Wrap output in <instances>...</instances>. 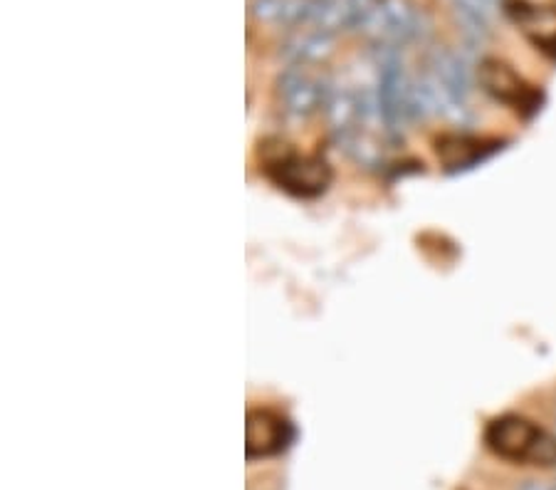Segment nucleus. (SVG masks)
I'll return each instance as SVG.
<instances>
[{
    "instance_id": "f257e3e1",
    "label": "nucleus",
    "mask_w": 556,
    "mask_h": 490,
    "mask_svg": "<svg viewBox=\"0 0 556 490\" xmlns=\"http://www.w3.org/2000/svg\"><path fill=\"white\" fill-rule=\"evenodd\" d=\"M482 439L502 461L517 463V466H556V436L544 431L527 416L505 414L492 418Z\"/></svg>"
},
{
    "instance_id": "f03ea898",
    "label": "nucleus",
    "mask_w": 556,
    "mask_h": 490,
    "mask_svg": "<svg viewBox=\"0 0 556 490\" xmlns=\"http://www.w3.org/2000/svg\"><path fill=\"white\" fill-rule=\"evenodd\" d=\"M263 172L277 189L298 199H317L329 189L331 181V168L325 159L280 147L265 156Z\"/></svg>"
},
{
    "instance_id": "7ed1b4c3",
    "label": "nucleus",
    "mask_w": 556,
    "mask_h": 490,
    "mask_svg": "<svg viewBox=\"0 0 556 490\" xmlns=\"http://www.w3.org/2000/svg\"><path fill=\"white\" fill-rule=\"evenodd\" d=\"M478 83L482 92L490 95L492 100L505 104L507 110L517 112L519 117H532L542 110V92L532 83L517 73V70L505 60L485 58L478 65Z\"/></svg>"
},
{
    "instance_id": "20e7f679",
    "label": "nucleus",
    "mask_w": 556,
    "mask_h": 490,
    "mask_svg": "<svg viewBox=\"0 0 556 490\" xmlns=\"http://www.w3.org/2000/svg\"><path fill=\"white\" fill-rule=\"evenodd\" d=\"M292 441H294V426L285 414L267 406L250 409L248 422H245L248 461L277 456V453L290 449Z\"/></svg>"
},
{
    "instance_id": "39448f33",
    "label": "nucleus",
    "mask_w": 556,
    "mask_h": 490,
    "mask_svg": "<svg viewBox=\"0 0 556 490\" xmlns=\"http://www.w3.org/2000/svg\"><path fill=\"white\" fill-rule=\"evenodd\" d=\"M502 149V139L497 137H480V134L455 129L445 131L433 141V151L438 162L445 172H465L482 162H488L492 154Z\"/></svg>"
},
{
    "instance_id": "423d86ee",
    "label": "nucleus",
    "mask_w": 556,
    "mask_h": 490,
    "mask_svg": "<svg viewBox=\"0 0 556 490\" xmlns=\"http://www.w3.org/2000/svg\"><path fill=\"white\" fill-rule=\"evenodd\" d=\"M507 15L522 30L529 40L536 45V50L552 52L556 55V11L546 5L525 3V0H509Z\"/></svg>"
},
{
    "instance_id": "0eeeda50",
    "label": "nucleus",
    "mask_w": 556,
    "mask_h": 490,
    "mask_svg": "<svg viewBox=\"0 0 556 490\" xmlns=\"http://www.w3.org/2000/svg\"><path fill=\"white\" fill-rule=\"evenodd\" d=\"M451 5L465 38H470L475 42H482L488 38L495 0H451Z\"/></svg>"
}]
</instances>
